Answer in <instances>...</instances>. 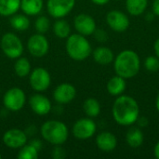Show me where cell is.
Wrapping results in <instances>:
<instances>
[{"instance_id":"cell-1","label":"cell","mask_w":159,"mask_h":159,"mask_svg":"<svg viewBox=\"0 0 159 159\" xmlns=\"http://www.w3.org/2000/svg\"><path fill=\"white\" fill-rule=\"evenodd\" d=\"M112 115L118 125L129 127L137 122L140 116V107L134 98L128 95H120L113 104Z\"/></svg>"},{"instance_id":"cell-2","label":"cell","mask_w":159,"mask_h":159,"mask_svg":"<svg viewBox=\"0 0 159 159\" xmlns=\"http://www.w3.org/2000/svg\"><path fill=\"white\" fill-rule=\"evenodd\" d=\"M141 68L139 55L130 49H125L117 54L114 60V69L117 75L129 79L136 76Z\"/></svg>"},{"instance_id":"cell-3","label":"cell","mask_w":159,"mask_h":159,"mask_svg":"<svg viewBox=\"0 0 159 159\" xmlns=\"http://www.w3.org/2000/svg\"><path fill=\"white\" fill-rule=\"evenodd\" d=\"M65 48L68 56L74 61H77L88 59L92 52L90 43L86 36L80 34H70L67 37Z\"/></svg>"},{"instance_id":"cell-4","label":"cell","mask_w":159,"mask_h":159,"mask_svg":"<svg viewBox=\"0 0 159 159\" xmlns=\"http://www.w3.org/2000/svg\"><path fill=\"white\" fill-rule=\"evenodd\" d=\"M40 133L46 142L53 145H61L67 141L69 130L63 122L59 120H48L41 126Z\"/></svg>"},{"instance_id":"cell-5","label":"cell","mask_w":159,"mask_h":159,"mask_svg":"<svg viewBox=\"0 0 159 159\" xmlns=\"http://www.w3.org/2000/svg\"><path fill=\"white\" fill-rule=\"evenodd\" d=\"M1 49L9 59H18L22 55L23 45L18 35L13 33H6L1 38Z\"/></svg>"},{"instance_id":"cell-6","label":"cell","mask_w":159,"mask_h":159,"mask_svg":"<svg viewBox=\"0 0 159 159\" xmlns=\"http://www.w3.org/2000/svg\"><path fill=\"white\" fill-rule=\"evenodd\" d=\"M26 102V95L20 88H11L3 96V104L6 109L11 112L21 110Z\"/></svg>"},{"instance_id":"cell-7","label":"cell","mask_w":159,"mask_h":159,"mask_svg":"<svg viewBox=\"0 0 159 159\" xmlns=\"http://www.w3.org/2000/svg\"><path fill=\"white\" fill-rule=\"evenodd\" d=\"M96 123L90 117H85L78 119L73 126V135L75 139L85 141L89 140L96 133Z\"/></svg>"},{"instance_id":"cell-8","label":"cell","mask_w":159,"mask_h":159,"mask_svg":"<svg viewBox=\"0 0 159 159\" xmlns=\"http://www.w3.org/2000/svg\"><path fill=\"white\" fill-rule=\"evenodd\" d=\"M29 83L34 91L42 92L49 88L51 77L47 69L43 67H37L30 73Z\"/></svg>"},{"instance_id":"cell-9","label":"cell","mask_w":159,"mask_h":159,"mask_svg":"<svg viewBox=\"0 0 159 159\" xmlns=\"http://www.w3.org/2000/svg\"><path fill=\"white\" fill-rule=\"evenodd\" d=\"M27 49L29 53L35 58H42L47 55L49 49L48 38L43 34H35L29 37L27 41Z\"/></svg>"},{"instance_id":"cell-10","label":"cell","mask_w":159,"mask_h":159,"mask_svg":"<svg viewBox=\"0 0 159 159\" xmlns=\"http://www.w3.org/2000/svg\"><path fill=\"white\" fill-rule=\"evenodd\" d=\"M75 0H48L47 9L48 14L55 19L67 16L75 7Z\"/></svg>"},{"instance_id":"cell-11","label":"cell","mask_w":159,"mask_h":159,"mask_svg":"<svg viewBox=\"0 0 159 159\" xmlns=\"http://www.w3.org/2000/svg\"><path fill=\"white\" fill-rule=\"evenodd\" d=\"M106 22L115 32L123 33L129 27L130 21L129 17L120 10H111L106 14Z\"/></svg>"},{"instance_id":"cell-12","label":"cell","mask_w":159,"mask_h":159,"mask_svg":"<svg viewBox=\"0 0 159 159\" xmlns=\"http://www.w3.org/2000/svg\"><path fill=\"white\" fill-rule=\"evenodd\" d=\"M27 134L20 129H10L3 135L4 144L10 149H20L27 143Z\"/></svg>"},{"instance_id":"cell-13","label":"cell","mask_w":159,"mask_h":159,"mask_svg":"<svg viewBox=\"0 0 159 159\" xmlns=\"http://www.w3.org/2000/svg\"><path fill=\"white\" fill-rule=\"evenodd\" d=\"M74 25L76 32L84 36H89L93 34L96 27V21L92 16L85 13L78 14L74 20Z\"/></svg>"},{"instance_id":"cell-14","label":"cell","mask_w":159,"mask_h":159,"mask_svg":"<svg viewBox=\"0 0 159 159\" xmlns=\"http://www.w3.org/2000/svg\"><path fill=\"white\" fill-rule=\"evenodd\" d=\"M76 96L75 88L70 83H62L57 86L53 92L54 100L60 104H67L75 100Z\"/></svg>"},{"instance_id":"cell-15","label":"cell","mask_w":159,"mask_h":159,"mask_svg":"<svg viewBox=\"0 0 159 159\" xmlns=\"http://www.w3.org/2000/svg\"><path fill=\"white\" fill-rule=\"evenodd\" d=\"M29 104H30L32 111L37 116H46L52 109L49 99L38 93L34 94L30 97Z\"/></svg>"},{"instance_id":"cell-16","label":"cell","mask_w":159,"mask_h":159,"mask_svg":"<svg viewBox=\"0 0 159 159\" xmlns=\"http://www.w3.org/2000/svg\"><path fill=\"white\" fill-rule=\"evenodd\" d=\"M96 145L101 151L109 153L116 148L117 139L115 134L108 131H103L96 137Z\"/></svg>"},{"instance_id":"cell-17","label":"cell","mask_w":159,"mask_h":159,"mask_svg":"<svg viewBox=\"0 0 159 159\" xmlns=\"http://www.w3.org/2000/svg\"><path fill=\"white\" fill-rule=\"evenodd\" d=\"M94 61L101 65H108L115 60V55L112 49L107 47H98L93 51Z\"/></svg>"},{"instance_id":"cell-18","label":"cell","mask_w":159,"mask_h":159,"mask_svg":"<svg viewBox=\"0 0 159 159\" xmlns=\"http://www.w3.org/2000/svg\"><path fill=\"white\" fill-rule=\"evenodd\" d=\"M126 79L116 75L109 79L106 89L110 95L118 97L123 94L126 89Z\"/></svg>"},{"instance_id":"cell-19","label":"cell","mask_w":159,"mask_h":159,"mask_svg":"<svg viewBox=\"0 0 159 159\" xmlns=\"http://www.w3.org/2000/svg\"><path fill=\"white\" fill-rule=\"evenodd\" d=\"M126 142L132 148L141 147L144 142V135L142 129L138 127L130 128L126 134Z\"/></svg>"},{"instance_id":"cell-20","label":"cell","mask_w":159,"mask_h":159,"mask_svg":"<svg viewBox=\"0 0 159 159\" xmlns=\"http://www.w3.org/2000/svg\"><path fill=\"white\" fill-rule=\"evenodd\" d=\"M43 7V0H20V8L28 16H35L41 12Z\"/></svg>"},{"instance_id":"cell-21","label":"cell","mask_w":159,"mask_h":159,"mask_svg":"<svg viewBox=\"0 0 159 159\" xmlns=\"http://www.w3.org/2000/svg\"><path fill=\"white\" fill-rule=\"evenodd\" d=\"M148 0H126V8L132 16L143 14L147 8Z\"/></svg>"},{"instance_id":"cell-22","label":"cell","mask_w":159,"mask_h":159,"mask_svg":"<svg viewBox=\"0 0 159 159\" xmlns=\"http://www.w3.org/2000/svg\"><path fill=\"white\" fill-rule=\"evenodd\" d=\"M20 7V0H0V15L12 16Z\"/></svg>"},{"instance_id":"cell-23","label":"cell","mask_w":159,"mask_h":159,"mask_svg":"<svg viewBox=\"0 0 159 159\" xmlns=\"http://www.w3.org/2000/svg\"><path fill=\"white\" fill-rule=\"evenodd\" d=\"M83 110L88 117L94 118L101 113V104L97 99L88 98L83 103Z\"/></svg>"},{"instance_id":"cell-24","label":"cell","mask_w":159,"mask_h":159,"mask_svg":"<svg viewBox=\"0 0 159 159\" xmlns=\"http://www.w3.org/2000/svg\"><path fill=\"white\" fill-rule=\"evenodd\" d=\"M14 71L19 77H25L31 73V64L27 58L19 57L14 64Z\"/></svg>"},{"instance_id":"cell-25","label":"cell","mask_w":159,"mask_h":159,"mask_svg":"<svg viewBox=\"0 0 159 159\" xmlns=\"http://www.w3.org/2000/svg\"><path fill=\"white\" fill-rule=\"evenodd\" d=\"M53 32L54 34L61 39L67 38L71 34V27L70 24L61 19H58V20L55 21L53 25Z\"/></svg>"},{"instance_id":"cell-26","label":"cell","mask_w":159,"mask_h":159,"mask_svg":"<svg viewBox=\"0 0 159 159\" xmlns=\"http://www.w3.org/2000/svg\"><path fill=\"white\" fill-rule=\"evenodd\" d=\"M10 25L17 31H25L30 27V20L22 14H14L10 18Z\"/></svg>"},{"instance_id":"cell-27","label":"cell","mask_w":159,"mask_h":159,"mask_svg":"<svg viewBox=\"0 0 159 159\" xmlns=\"http://www.w3.org/2000/svg\"><path fill=\"white\" fill-rule=\"evenodd\" d=\"M17 157L19 159H37L38 150L32 144H25L20 148Z\"/></svg>"},{"instance_id":"cell-28","label":"cell","mask_w":159,"mask_h":159,"mask_svg":"<svg viewBox=\"0 0 159 159\" xmlns=\"http://www.w3.org/2000/svg\"><path fill=\"white\" fill-rule=\"evenodd\" d=\"M34 28L38 34H46L50 28V20L46 16L38 17L34 21Z\"/></svg>"},{"instance_id":"cell-29","label":"cell","mask_w":159,"mask_h":159,"mask_svg":"<svg viewBox=\"0 0 159 159\" xmlns=\"http://www.w3.org/2000/svg\"><path fill=\"white\" fill-rule=\"evenodd\" d=\"M144 67L148 72L157 73L159 71V58L157 56H148L144 61Z\"/></svg>"},{"instance_id":"cell-30","label":"cell","mask_w":159,"mask_h":159,"mask_svg":"<svg viewBox=\"0 0 159 159\" xmlns=\"http://www.w3.org/2000/svg\"><path fill=\"white\" fill-rule=\"evenodd\" d=\"M94 36H95V39L101 43H104L108 40V34L105 30L103 29H96L95 32L93 33Z\"/></svg>"},{"instance_id":"cell-31","label":"cell","mask_w":159,"mask_h":159,"mask_svg":"<svg viewBox=\"0 0 159 159\" xmlns=\"http://www.w3.org/2000/svg\"><path fill=\"white\" fill-rule=\"evenodd\" d=\"M51 157L54 159H63L66 157V152L61 145H55Z\"/></svg>"},{"instance_id":"cell-32","label":"cell","mask_w":159,"mask_h":159,"mask_svg":"<svg viewBox=\"0 0 159 159\" xmlns=\"http://www.w3.org/2000/svg\"><path fill=\"white\" fill-rule=\"evenodd\" d=\"M136 123H138V126L140 128H145L148 125V119L146 117H140L139 116V118H138Z\"/></svg>"},{"instance_id":"cell-33","label":"cell","mask_w":159,"mask_h":159,"mask_svg":"<svg viewBox=\"0 0 159 159\" xmlns=\"http://www.w3.org/2000/svg\"><path fill=\"white\" fill-rule=\"evenodd\" d=\"M152 10L156 16L159 17V0H154L153 6H152Z\"/></svg>"},{"instance_id":"cell-34","label":"cell","mask_w":159,"mask_h":159,"mask_svg":"<svg viewBox=\"0 0 159 159\" xmlns=\"http://www.w3.org/2000/svg\"><path fill=\"white\" fill-rule=\"evenodd\" d=\"M30 144H32L33 146H34L38 151L41 149V147H42V143L39 141V140H33L31 143H30Z\"/></svg>"},{"instance_id":"cell-35","label":"cell","mask_w":159,"mask_h":159,"mask_svg":"<svg viewBox=\"0 0 159 159\" xmlns=\"http://www.w3.org/2000/svg\"><path fill=\"white\" fill-rule=\"evenodd\" d=\"M110 0H91V2L97 6H104L106 5Z\"/></svg>"},{"instance_id":"cell-36","label":"cell","mask_w":159,"mask_h":159,"mask_svg":"<svg viewBox=\"0 0 159 159\" xmlns=\"http://www.w3.org/2000/svg\"><path fill=\"white\" fill-rule=\"evenodd\" d=\"M154 50H155V53H156V56L159 58V38H157L154 44Z\"/></svg>"},{"instance_id":"cell-37","label":"cell","mask_w":159,"mask_h":159,"mask_svg":"<svg viewBox=\"0 0 159 159\" xmlns=\"http://www.w3.org/2000/svg\"><path fill=\"white\" fill-rule=\"evenodd\" d=\"M154 155H155L156 158L159 159V141L157 143V144L155 145V148H154Z\"/></svg>"},{"instance_id":"cell-38","label":"cell","mask_w":159,"mask_h":159,"mask_svg":"<svg viewBox=\"0 0 159 159\" xmlns=\"http://www.w3.org/2000/svg\"><path fill=\"white\" fill-rule=\"evenodd\" d=\"M155 14L153 13V12H151V13H147V15H146V18H145V20H148V21H151V20H154V19H155Z\"/></svg>"},{"instance_id":"cell-39","label":"cell","mask_w":159,"mask_h":159,"mask_svg":"<svg viewBox=\"0 0 159 159\" xmlns=\"http://www.w3.org/2000/svg\"><path fill=\"white\" fill-rule=\"evenodd\" d=\"M156 107H157V110L158 111L159 113V93L157 96V99H156Z\"/></svg>"},{"instance_id":"cell-40","label":"cell","mask_w":159,"mask_h":159,"mask_svg":"<svg viewBox=\"0 0 159 159\" xmlns=\"http://www.w3.org/2000/svg\"><path fill=\"white\" fill-rule=\"evenodd\" d=\"M2 158V155H1V154H0V159Z\"/></svg>"},{"instance_id":"cell-41","label":"cell","mask_w":159,"mask_h":159,"mask_svg":"<svg viewBox=\"0 0 159 159\" xmlns=\"http://www.w3.org/2000/svg\"><path fill=\"white\" fill-rule=\"evenodd\" d=\"M118 1H120V0H118Z\"/></svg>"}]
</instances>
